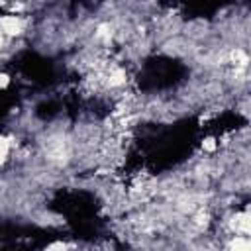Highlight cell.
Segmentation results:
<instances>
[{
  "instance_id": "obj_5",
  "label": "cell",
  "mask_w": 251,
  "mask_h": 251,
  "mask_svg": "<svg viewBox=\"0 0 251 251\" xmlns=\"http://www.w3.org/2000/svg\"><path fill=\"white\" fill-rule=\"evenodd\" d=\"M216 147H218V141H216L214 137H206V139H202V149H204V151L212 153V151H216Z\"/></svg>"
},
{
  "instance_id": "obj_1",
  "label": "cell",
  "mask_w": 251,
  "mask_h": 251,
  "mask_svg": "<svg viewBox=\"0 0 251 251\" xmlns=\"http://www.w3.org/2000/svg\"><path fill=\"white\" fill-rule=\"evenodd\" d=\"M25 29V20L18 14H6L0 18V31L4 33V37H14L20 35Z\"/></svg>"
},
{
  "instance_id": "obj_8",
  "label": "cell",
  "mask_w": 251,
  "mask_h": 251,
  "mask_svg": "<svg viewBox=\"0 0 251 251\" xmlns=\"http://www.w3.org/2000/svg\"><path fill=\"white\" fill-rule=\"evenodd\" d=\"M2 45H4V33L0 31V49H2Z\"/></svg>"
},
{
  "instance_id": "obj_7",
  "label": "cell",
  "mask_w": 251,
  "mask_h": 251,
  "mask_svg": "<svg viewBox=\"0 0 251 251\" xmlns=\"http://www.w3.org/2000/svg\"><path fill=\"white\" fill-rule=\"evenodd\" d=\"M8 84H10V76L4 75V73H0V88H6Z\"/></svg>"
},
{
  "instance_id": "obj_2",
  "label": "cell",
  "mask_w": 251,
  "mask_h": 251,
  "mask_svg": "<svg viewBox=\"0 0 251 251\" xmlns=\"http://www.w3.org/2000/svg\"><path fill=\"white\" fill-rule=\"evenodd\" d=\"M229 226H231V229H233L235 233L247 235V233H249V214H247V212H239V214H235V216L231 218Z\"/></svg>"
},
{
  "instance_id": "obj_3",
  "label": "cell",
  "mask_w": 251,
  "mask_h": 251,
  "mask_svg": "<svg viewBox=\"0 0 251 251\" xmlns=\"http://www.w3.org/2000/svg\"><path fill=\"white\" fill-rule=\"evenodd\" d=\"M249 247H251L249 239H247L245 235H241V233H237V235L229 241V249H235V251H247Z\"/></svg>"
},
{
  "instance_id": "obj_4",
  "label": "cell",
  "mask_w": 251,
  "mask_h": 251,
  "mask_svg": "<svg viewBox=\"0 0 251 251\" xmlns=\"http://www.w3.org/2000/svg\"><path fill=\"white\" fill-rule=\"evenodd\" d=\"M10 149H12L10 139L0 135V165H4V163H6V159H8V155H10Z\"/></svg>"
},
{
  "instance_id": "obj_6",
  "label": "cell",
  "mask_w": 251,
  "mask_h": 251,
  "mask_svg": "<svg viewBox=\"0 0 251 251\" xmlns=\"http://www.w3.org/2000/svg\"><path fill=\"white\" fill-rule=\"evenodd\" d=\"M69 247H73V245H69V243H61V241H59V243H51L47 249H69Z\"/></svg>"
}]
</instances>
